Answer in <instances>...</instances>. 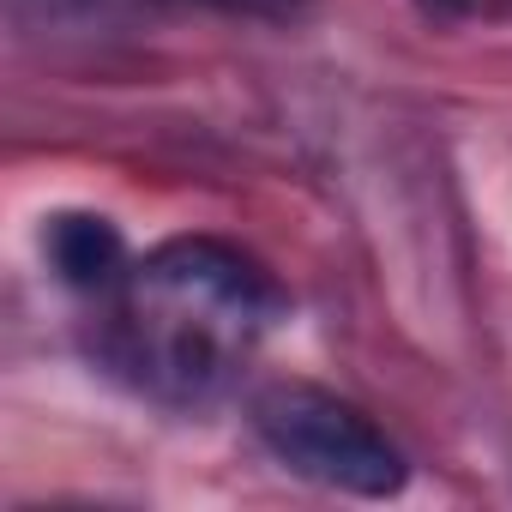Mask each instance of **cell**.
I'll use <instances>...</instances> for the list:
<instances>
[{"label": "cell", "instance_id": "4", "mask_svg": "<svg viewBox=\"0 0 512 512\" xmlns=\"http://www.w3.org/2000/svg\"><path fill=\"white\" fill-rule=\"evenodd\" d=\"M416 7L440 25H500V19H512V0H416Z\"/></svg>", "mask_w": 512, "mask_h": 512}, {"label": "cell", "instance_id": "5", "mask_svg": "<svg viewBox=\"0 0 512 512\" xmlns=\"http://www.w3.org/2000/svg\"><path fill=\"white\" fill-rule=\"evenodd\" d=\"M217 13H241V19H272V25H290L308 13V0H205Z\"/></svg>", "mask_w": 512, "mask_h": 512}, {"label": "cell", "instance_id": "3", "mask_svg": "<svg viewBox=\"0 0 512 512\" xmlns=\"http://www.w3.org/2000/svg\"><path fill=\"white\" fill-rule=\"evenodd\" d=\"M43 247H49V266H55L73 290H85V296L115 290L121 272L133 266L121 229H115L109 217H91V211H67V217H55L49 235H43Z\"/></svg>", "mask_w": 512, "mask_h": 512}, {"label": "cell", "instance_id": "1", "mask_svg": "<svg viewBox=\"0 0 512 512\" xmlns=\"http://www.w3.org/2000/svg\"><path fill=\"white\" fill-rule=\"evenodd\" d=\"M284 314V290L260 260L211 235L163 241L97 296L91 356L163 410L217 404Z\"/></svg>", "mask_w": 512, "mask_h": 512}, {"label": "cell", "instance_id": "2", "mask_svg": "<svg viewBox=\"0 0 512 512\" xmlns=\"http://www.w3.org/2000/svg\"><path fill=\"white\" fill-rule=\"evenodd\" d=\"M253 434L260 446L320 482V488H338V494H362V500H386L404 488V452L386 440V428H374L350 398L326 392V386H308V380H278L253 398Z\"/></svg>", "mask_w": 512, "mask_h": 512}]
</instances>
